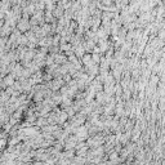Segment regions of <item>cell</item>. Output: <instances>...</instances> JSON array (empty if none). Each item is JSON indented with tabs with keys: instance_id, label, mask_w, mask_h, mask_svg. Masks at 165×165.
Listing matches in <instances>:
<instances>
[{
	"instance_id": "7a4b0ae2",
	"label": "cell",
	"mask_w": 165,
	"mask_h": 165,
	"mask_svg": "<svg viewBox=\"0 0 165 165\" xmlns=\"http://www.w3.org/2000/svg\"><path fill=\"white\" fill-rule=\"evenodd\" d=\"M157 38H159L161 41H164V40H165V28L159 30V32H157Z\"/></svg>"
},
{
	"instance_id": "6da1fadb",
	"label": "cell",
	"mask_w": 165,
	"mask_h": 165,
	"mask_svg": "<svg viewBox=\"0 0 165 165\" xmlns=\"http://www.w3.org/2000/svg\"><path fill=\"white\" fill-rule=\"evenodd\" d=\"M159 83H160L159 75H155V74H153V75L151 76V86H156V85H159Z\"/></svg>"
},
{
	"instance_id": "3957f363",
	"label": "cell",
	"mask_w": 165,
	"mask_h": 165,
	"mask_svg": "<svg viewBox=\"0 0 165 165\" xmlns=\"http://www.w3.org/2000/svg\"><path fill=\"white\" fill-rule=\"evenodd\" d=\"M162 5H164V7H162V8H164V10H165V3H164V4H162Z\"/></svg>"
}]
</instances>
